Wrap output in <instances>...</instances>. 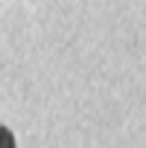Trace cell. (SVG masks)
<instances>
[{
	"mask_svg": "<svg viewBox=\"0 0 146 148\" xmlns=\"http://www.w3.org/2000/svg\"><path fill=\"white\" fill-rule=\"evenodd\" d=\"M0 148H15V137L11 133V129L0 125Z\"/></svg>",
	"mask_w": 146,
	"mask_h": 148,
	"instance_id": "cell-1",
	"label": "cell"
}]
</instances>
